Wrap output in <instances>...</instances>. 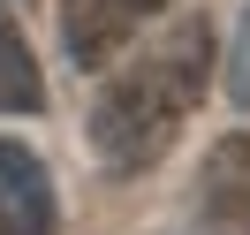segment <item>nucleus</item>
<instances>
[{
	"label": "nucleus",
	"instance_id": "nucleus-1",
	"mask_svg": "<svg viewBox=\"0 0 250 235\" xmlns=\"http://www.w3.org/2000/svg\"><path fill=\"white\" fill-rule=\"evenodd\" d=\"M205 84H212V23L182 16L174 31H159L129 68H114L106 91L91 107V152L106 174H144L174 152V137L189 129Z\"/></svg>",
	"mask_w": 250,
	"mask_h": 235
},
{
	"label": "nucleus",
	"instance_id": "nucleus-2",
	"mask_svg": "<svg viewBox=\"0 0 250 235\" xmlns=\"http://www.w3.org/2000/svg\"><path fill=\"white\" fill-rule=\"evenodd\" d=\"M159 16V0H61V38H68V61L99 68Z\"/></svg>",
	"mask_w": 250,
	"mask_h": 235
},
{
	"label": "nucleus",
	"instance_id": "nucleus-3",
	"mask_svg": "<svg viewBox=\"0 0 250 235\" xmlns=\"http://www.w3.org/2000/svg\"><path fill=\"white\" fill-rule=\"evenodd\" d=\"M61 205H53V174L31 144L0 137V235H53Z\"/></svg>",
	"mask_w": 250,
	"mask_h": 235
},
{
	"label": "nucleus",
	"instance_id": "nucleus-4",
	"mask_svg": "<svg viewBox=\"0 0 250 235\" xmlns=\"http://www.w3.org/2000/svg\"><path fill=\"white\" fill-rule=\"evenodd\" d=\"M197 213L212 235H250V137H220L197 174Z\"/></svg>",
	"mask_w": 250,
	"mask_h": 235
},
{
	"label": "nucleus",
	"instance_id": "nucleus-5",
	"mask_svg": "<svg viewBox=\"0 0 250 235\" xmlns=\"http://www.w3.org/2000/svg\"><path fill=\"white\" fill-rule=\"evenodd\" d=\"M38 107H46V76H38L16 16L0 8V114H38Z\"/></svg>",
	"mask_w": 250,
	"mask_h": 235
},
{
	"label": "nucleus",
	"instance_id": "nucleus-6",
	"mask_svg": "<svg viewBox=\"0 0 250 235\" xmlns=\"http://www.w3.org/2000/svg\"><path fill=\"white\" fill-rule=\"evenodd\" d=\"M228 91L250 114V0H243V23H235V46H228Z\"/></svg>",
	"mask_w": 250,
	"mask_h": 235
}]
</instances>
